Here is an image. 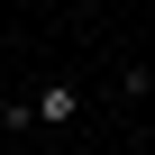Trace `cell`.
<instances>
[{"instance_id":"cell-1","label":"cell","mask_w":155,"mask_h":155,"mask_svg":"<svg viewBox=\"0 0 155 155\" xmlns=\"http://www.w3.org/2000/svg\"><path fill=\"white\" fill-rule=\"evenodd\" d=\"M73 119H82V82H37L28 101L0 110V128H9V137H28V128H73Z\"/></svg>"}]
</instances>
